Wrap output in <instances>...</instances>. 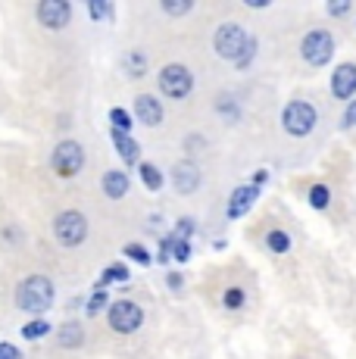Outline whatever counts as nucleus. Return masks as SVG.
I'll list each match as a JSON object with an SVG mask.
<instances>
[{
    "mask_svg": "<svg viewBox=\"0 0 356 359\" xmlns=\"http://www.w3.org/2000/svg\"><path fill=\"white\" fill-rule=\"evenodd\" d=\"M266 182H269V172H266V169H256V172H253V182H250V188H263V184Z\"/></svg>",
    "mask_w": 356,
    "mask_h": 359,
    "instance_id": "obj_31",
    "label": "nucleus"
},
{
    "mask_svg": "<svg viewBox=\"0 0 356 359\" xmlns=\"http://www.w3.org/2000/svg\"><path fill=\"white\" fill-rule=\"evenodd\" d=\"M331 94L338 100H350L356 94V63H341L331 75Z\"/></svg>",
    "mask_w": 356,
    "mask_h": 359,
    "instance_id": "obj_10",
    "label": "nucleus"
},
{
    "mask_svg": "<svg viewBox=\"0 0 356 359\" xmlns=\"http://www.w3.org/2000/svg\"><path fill=\"white\" fill-rule=\"evenodd\" d=\"M88 13H91V19H113V4H97V0H94V4H88Z\"/></svg>",
    "mask_w": 356,
    "mask_h": 359,
    "instance_id": "obj_25",
    "label": "nucleus"
},
{
    "mask_svg": "<svg viewBox=\"0 0 356 359\" xmlns=\"http://www.w3.org/2000/svg\"><path fill=\"white\" fill-rule=\"evenodd\" d=\"M81 165H85V150H81L78 141H63V144H57V150H53V156H50V169L57 172L60 178L78 175Z\"/></svg>",
    "mask_w": 356,
    "mask_h": 359,
    "instance_id": "obj_8",
    "label": "nucleus"
},
{
    "mask_svg": "<svg viewBox=\"0 0 356 359\" xmlns=\"http://www.w3.org/2000/svg\"><path fill=\"white\" fill-rule=\"evenodd\" d=\"M328 200H331V191H328L325 184H313V188H310V203H313V210H325Z\"/></svg>",
    "mask_w": 356,
    "mask_h": 359,
    "instance_id": "obj_21",
    "label": "nucleus"
},
{
    "mask_svg": "<svg viewBox=\"0 0 356 359\" xmlns=\"http://www.w3.org/2000/svg\"><path fill=\"white\" fill-rule=\"evenodd\" d=\"M225 306L228 309H241L244 306V291L241 287H228V291H225Z\"/></svg>",
    "mask_w": 356,
    "mask_h": 359,
    "instance_id": "obj_27",
    "label": "nucleus"
},
{
    "mask_svg": "<svg viewBox=\"0 0 356 359\" xmlns=\"http://www.w3.org/2000/svg\"><path fill=\"white\" fill-rule=\"evenodd\" d=\"M138 172H141V182H144V188L147 191H160L163 188V172L156 169L153 163H141Z\"/></svg>",
    "mask_w": 356,
    "mask_h": 359,
    "instance_id": "obj_17",
    "label": "nucleus"
},
{
    "mask_svg": "<svg viewBox=\"0 0 356 359\" xmlns=\"http://www.w3.org/2000/svg\"><path fill=\"white\" fill-rule=\"evenodd\" d=\"M109 122H113V131H122V135H128V131H132V116H128L122 107L109 109Z\"/></svg>",
    "mask_w": 356,
    "mask_h": 359,
    "instance_id": "obj_19",
    "label": "nucleus"
},
{
    "mask_svg": "<svg viewBox=\"0 0 356 359\" xmlns=\"http://www.w3.org/2000/svg\"><path fill=\"white\" fill-rule=\"evenodd\" d=\"M53 238L63 247H78L88 238V219L78 210H66L53 219Z\"/></svg>",
    "mask_w": 356,
    "mask_h": 359,
    "instance_id": "obj_5",
    "label": "nucleus"
},
{
    "mask_svg": "<svg viewBox=\"0 0 356 359\" xmlns=\"http://www.w3.org/2000/svg\"><path fill=\"white\" fill-rule=\"evenodd\" d=\"M266 247H269L272 253H287L291 250V238H287V231H269L266 234Z\"/></svg>",
    "mask_w": 356,
    "mask_h": 359,
    "instance_id": "obj_18",
    "label": "nucleus"
},
{
    "mask_svg": "<svg viewBox=\"0 0 356 359\" xmlns=\"http://www.w3.org/2000/svg\"><path fill=\"white\" fill-rule=\"evenodd\" d=\"M81 341H85V331H81V325L66 322V325L60 328V347H63V350H78Z\"/></svg>",
    "mask_w": 356,
    "mask_h": 359,
    "instance_id": "obj_16",
    "label": "nucleus"
},
{
    "mask_svg": "<svg viewBox=\"0 0 356 359\" xmlns=\"http://www.w3.org/2000/svg\"><path fill=\"white\" fill-rule=\"evenodd\" d=\"M300 57L306 60L313 69H319V66H328L331 63V57H334V38L328 32H310L303 38V44H300Z\"/></svg>",
    "mask_w": 356,
    "mask_h": 359,
    "instance_id": "obj_7",
    "label": "nucleus"
},
{
    "mask_svg": "<svg viewBox=\"0 0 356 359\" xmlns=\"http://www.w3.org/2000/svg\"><path fill=\"white\" fill-rule=\"evenodd\" d=\"M125 257H128V259H138L141 266H147V262H150V253L144 250L141 244H125Z\"/></svg>",
    "mask_w": 356,
    "mask_h": 359,
    "instance_id": "obj_28",
    "label": "nucleus"
},
{
    "mask_svg": "<svg viewBox=\"0 0 356 359\" xmlns=\"http://www.w3.org/2000/svg\"><path fill=\"white\" fill-rule=\"evenodd\" d=\"M0 359H19V350L13 344H0Z\"/></svg>",
    "mask_w": 356,
    "mask_h": 359,
    "instance_id": "obj_33",
    "label": "nucleus"
},
{
    "mask_svg": "<svg viewBox=\"0 0 356 359\" xmlns=\"http://www.w3.org/2000/svg\"><path fill=\"white\" fill-rule=\"evenodd\" d=\"M107 319L116 334H135L144 325V309L132 300H116V303H109Z\"/></svg>",
    "mask_w": 356,
    "mask_h": 359,
    "instance_id": "obj_4",
    "label": "nucleus"
},
{
    "mask_svg": "<svg viewBox=\"0 0 356 359\" xmlns=\"http://www.w3.org/2000/svg\"><path fill=\"white\" fill-rule=\"evenodd\" d=\"M316 122H319L316 107L306 100H294L282 109V128L294 137H306L313 128H316Z\"/></svg>",
    "mask_w": 356,
    "mask_h": 359,
    "instance_id": "obj_3",
    "label": "nucleus"
},
{
    "mask_svg": "<svg viewBox=\"0 0 356 359\" xmlns=\"http://www.w3.org/2000/svg\"><path fill=\"white\" fill-rule=\"evenodd\" d=\"M172 238H175V234H172ZM172 257H175L178 262H188V259H191V244H188V241L175 238V244H172Z\"/></svg>",
    "mask_w": 356,
    "mask_h": 359,
    "instance_id": "obj_26",
    "label": "nucleus"
},
{
    "mask_svg": "<svg viewBox=\"0 0 356 359\" xmlns=\"http://www.w3.org/2000/svg\"><path fill=\"white\" fill-rule=\"evenodd\" d=\"M135 116H138L141 126L156 128L163 122V103L156 97H150V94H138V100H135Z\"/></svg>",
    "mask_w": 356,
    "mask_h": 359,
    "instance_id": "obj_11",
    "label": "nucleus"
},
{
    "mask_svg": "<svg viewBox=\"0 0 356 359\" xmlns=\"http://www.w3.org/2000/svg\"><path fill=\"white\" fill-rule=\"evenodd\" d=\"M344 13H350V4H347V0H341V4H328V16H344Z\"/></svg>",
    "mask_w": 356,
    "mask_h": 359,
    "instance_id": "obj_30",
    "label": "nucleus"
},
{
    "mask_svg": "<svg viewBox=\"0 0 356 359\" xmlns=\"http://www.w3.org/2000/svg\"><path fill=\"white\" fill-rule=\"evenodd\" d=\"M156 85H160V91L166 94V97L182 100V97H188L191 88H194V75H191L188 66L169 63V66H163V72H160V79H156Z\"/></svg>",
    "mask_w": 356,
    "mask_h": 359,
    "instance_id": "obj_6",
    "label": "nucleus"
},
{
    "mask_svg": "<svg viewBox=\"0 0 356 359\" xmlns=\"http://www.w3.org/2000/svg\"><path fill=\"white\" fill-rule=\"evenodd\" d=\"M47 331H50V325H47L44 319H35V322H29V325L22 328V337L25 341H38V337H44Z\"/></svg>",
    "mask_w": 356,
    "mask_h": 359,
    "instance_id": "obj_22",
    "label": "nucleus"
},
{
    "mask_svg": "<svg viewBox=\"0 0 356 359\" xmlns=\"http://www.w3.org/2000/svg\"><path fill=\"white\" fill-rule=\"evenodd\" d=\"M104 194L109 200H122L128 194V175L125 172H119V169H109L107 175H104Z\"/></svg>",
    "mask_w": 356,
    "mask_h": 359,
    "instance_id": "obj_15",
    "label": "nucleus"
},
{
    "mask_svg": "<svg viewBox=\"0 0 356 359\" xmlns=\"http://www.w3.org/2000/svg\"><path fill=\"white\" fill-rule=\"evenodd\" d=\"M259 191L250 188V184H244V188H235L228 197V219H241L247 216V212L253 210V203H256Z\"/></svg>",
    "mask_w": 356,
    "mask_h": 359,
    "instance_id": "obj_13",
    "label": "nucleus"
},
{
    "mask_svg": "<svg viewBox=\"0 0 356 359\" xmlns=\"http://www.w3.org/2000/svg\"><path fill=\"white\" fill-rule=\"evenodd\" d=\"M253 53H256V41H250V44H247V50H244V57H241V60H238V63H235V66H238V69H241V66H247V63H250V60H253Z\"/></svg>",
    "mask_w": 356,
    "mask_h": 359,
    "instance_id": "obj_32",
    "label": "nucleus"
},
{
    "mask_svg": "<svg viewBox=\"0 0 356 359\" xmlns=\"http://www.w3.org/2000/svg\"><path fill=\"white\" fill-rule=\"evenodd\" d=\"M247 6H250V10H259V6L266 10V6H269V0H247Z\"/></svg>",
    "mask_w": 356,
    "mask_h": 359,
    "instance_id": "obj_34",
    "label": "nucleus"
},
{
    "mask_svg": "<svg viewBox=\"0 0 356 359\" xmlns=\"http://www.w3.org/2000/svg\"><path fill=\"white\" fill-rule=\"evenodd\" d=\"M109 281H128V269L125 266H109L100 275V285H109Z\"/></svg>",
    "mask_w": 356,
    "mask_h": 359,
    "instance_id": "obj_23",
    "label": "nucleus"
},
{
    "mask_svg": "<svg viewBox=\"0 0 356 359\" xmlns=\"http://www.w3.org/2000/svg\"><path fill=\"white\" fill-rule=\"evenodd\" d=\"M125 69H128V75L141 79L144 69H147V57H144L141 50H132V53H128V60H125Z\"/></svg>",
    "mask_w": 356,
    "mask_h": 359,
    "instance_id": "obj_20",
    "label": "nucleus"
},
{
    "mask_svg": "<svg viewBox=\"0 0 356 359\" xmlns=\"http://www.w3.org/2000/svg\"><path fill=\"white\" fill-rule=\"evenodd\" d=\"M353 126H356V119H353Z\"/></svg>",
    "mask_w": 356,
    "mask_h": 359,
    "instance_id": "obj_35",
    "label": "nucleus"
},
{
    "mask_svg": "<svg viewBox=\"0 0 356 359\" xmlns=\"http://www.w3.org/2000/svg\"><path fill=\"white\" fill-rule=\"evenodd\" d=\"M250 41L253 38L238 22H225V25H219V32H216V38H213V47H216V53L222 60H231V63H238V60L244 57V50H247Z\"/></svg>",
    "mask_w": 356,
    "mask_h": 359,
    "instance_id": "obj_2",
    "label": "nucleus"
},
{
    "mask_svg": "<svg viewBox=\"0 0 356 359\" xmlns=\"http://www.w3.org/2000/svg\"><path fill=\"white\" fill-rule=\"evenodd\" d=\"M172 184H175L178 194H191V191H197V184H200V169H197L194 163H188V160L175 163Z\"/></svg>",
    "mask_w": 356,
    "mask_h": 359,
    "instance_id": "obj_12",
    "label": "nucleus"
},
{
    "mask_svg": "<svg viewBox=\"0 0 356 359\" xmlns=\"http://www.w3.org/2000/svg\"><path fill=\"white\" fill-rule=\"evenodd\" d=\"M163 13H169V16H184V13L194 10V4L191 0H178V4H169V0H163Z\"/></svg>",
    "mask_w": 356,
    "mask_h": 359,
    "instance_id": "obj_24",
    "label": "nucleus"
},
{
    "mask_svg": "<svg viewBox=\"0 0 356 359\" xmlns=\"http://www.w3.org/2000/svg\"><path fill=\"white\" fill-rule=\"evenodd\" d=\"M109 137H113V147L119 150V156H122V160H125L128 165L138 163V156H141L138 141H132L128 135H122V131H113V128H109Z\"/></svg>",
    "mask_w": 356,
    "mask_h": 359,
    "instance_id": "obj_14",
    "label": "nucleus"
},
{
    "mask_svg": "<svg viewBox=\"0 0 356 359\" xmlns=\"http://www.w3.org/2000/svg\"><path fill=\"white\" fill-rule=\"evenodd\" d=\"M53 303V285L44 275H29L22 285L16 287V306L25 309V313H44Z\"/></svg>",
    "mask_w": 356,
    "mask_h": 359,
    "instance_id": "obj_1",
    "label": "nucleus"
},
{
    "mask_svg": "<svg viewBox=\"0 0 356 359\" xmlns=\"http://www.w3.org/2000/svg\"><path fill=\"white\" fill-rule=\"evenodd\" d=\"M69 19H72V6L66 0H44V4H38V22L44 29L60 32L69 25Z\"/></svg>",
    "mask_w": 356,
    "mask_h": 359,
    "instance_id": "obj_9",
    "label": "nucleus"
},
{
    "mask_svg": "<svg viewBox=\"0 0 356 359\" xmlns=\"http://www.w3.org/2000/svg\"><path fill=\"white\" fill-rule=\"evenodd\" d=\"M104 306H107V294H104V291H97V294L91 297V300H88V316H97Z\"/></svg>",
    "mask_w": 356,
    "mask_h": 359,
    "instance_id": "obj_29",
    "label": "nucleus"
}]
</instances>
